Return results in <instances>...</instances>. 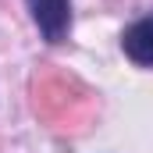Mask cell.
Masks as SVG:
<instances>
[{
  "instance_id": "obj_1",
  "label": "cell",
  "mask_w": 153,
  "mask_h": 153,
  "mask_svg": "<svg viewBox=\"0 0 153 153\" xmlns=\"http://www.w3.org/2000/svg\"><path fill=\"white\" fill-rule=\"evenodd\" d=\"M39 36L46 43H64L71 32V0H25Z\"/></svg>"
},
{
  "instance_id": "obj_2",
  "label": "cell",
  "mask_w": 153,
  "mask_h": 153,
  "mask_svg": "<svg viewBox=\"0 0 153 153\" xmlns=\"http://www.w3.org/2000/svg\"><path fill=\"white\" fill-rule=\"evenodd\" d=\"M121 50L128 61H135L139 68H153V14L150 18H139L125 29L121 36Z\"/></svg>"
}]
</instances>
